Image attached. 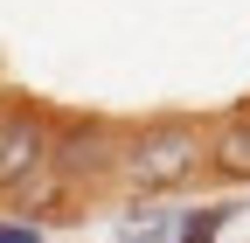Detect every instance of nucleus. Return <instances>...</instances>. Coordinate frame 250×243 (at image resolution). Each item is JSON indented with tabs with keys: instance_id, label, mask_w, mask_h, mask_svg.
Wrapping results in <instances>:
<instances>
[{
	"instance_id": "nucleus-1",
	"label": "nucleus",
	"mask_w": 250,
	"mask_h": 243,
	"mask_svg": "<svg viewBox=\"0 0 250 243\" xmlns=\"http://www.w3.org/2000/svg\"><path fill=\"white\" fill-rule=\"evenodd\" d=\"M208 167V139H202V125H188V118H160V125H146V132H132L125 139V181H132L139 195H174V188H188Z\"/></svg>"
},
{
	"instance_id": "nucleus-2",
	"label": "nucleus",
	"mask_w": 250,
	"mask_h": 243,
	"mask_svg": "<svg viewBox=\"0 0 250 243\" xmlns=\"http://www.w3.org/2000/svg\"><path fill=\"white\" fill-rule=\"evenodd\" d=\"M56 160V125L35 111V104H14V111H0V195H21L35 174H49Z\"/></svg>"
},
{
	"instance_id": "nucleus-3",
	"label": "nucleus",
	"mask_w": 250,
	"mask_h": 243,
	"mask_svg": "<svg viewBox=\"0 0 250 243\" xmlns=\"http://www.w3.org/2000/svg\"><path fill=\"white\" fill-rule=\"evenodd\" d=\"M62 181H98L111 167H125V146L111 139V125L98 118H70V125H56V160H49Z\"/></svg>"
},
{
	"instance_id": "nucleus-4",
	"label": "nucleus",
	"mask_w": 250,
	"mask_h": 243,
	"mask_svg": "<svg viewBox=\"0 0 250 243\" xmlns=\"http://www.w3.org/2000/svg\"><path fill=\"white\" fill-rule=\"evenodd\" d=\"M208 174H223V181H250V111L223 118V125L208 132Z\"/></svg>"
},
{
	"instance_id": "nucleus-5",
	"label": "nucleus",
	"mask_w": 250,
	"mask_h": 243,
	"mask_svg": "<svg viewBox=\"0 0 250 243\" xmlns=\"http://www.w3.org/2000/svg\"><path fill=\"white\" fill-rule=\"evenodd\" d=\"M229 216H236V208H195V216H188V223L174 229V243H215Z\"/></svg>"
},
{
	"instance_id": "nucleus-6",
	"label": "nucleus",
	"mask_w": 250,
	"mask_h": 243,
	"mask_svg": "<svg viewBox=\"0 0 250 243\" xmlns=\"http://www.w3.org/2000/svg\"><path fill=\"white\" fill-rule=\"evenodd\" d=\"M0 243H42L35 223H0Z\"/></svg>"
}]
</instances>
